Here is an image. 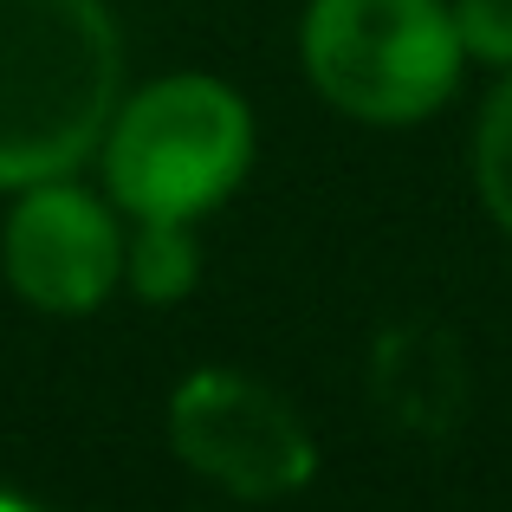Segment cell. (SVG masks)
I'll use <instances>...</instances> for the list:
<instances>
[{
	"label": "cell",
	"mask_w": 512,
	"mask_h": 512,
	"mask_svg": "<svg viewBox=\"0 0 512 512\" xmlns=\"http://www.w3.org/2000/svg\"><path fill=\"white\" fill-rule=\"evenodd\" d=\"M124 279L150 305L188 299L201 279V253H195L188 221H137V240H124Z\"/></svg>",
	"instance_id": "6"
},
{
	"label": "cell",
	"mask_w": 512,
	"mask_h": 512,
	"mask_svg": "<svg viewBox=\"0 0 512 512\" xmlns=\"http://www.w3.org/2000/svg\"><path fill=\"white\" fill-rule=\"evenodd\" d=\"M454 33H461V52L512 65V0H454Z\"/></svg>",
	"instance_id": "8"
},
{
	"label": "cell",
	"mask_w": 512,
	"mask_h": 512,
	"mask_svg": "<svg viewBox=\"0 0 512 512\" xmlns=\"http://www.w3.org/2000/svg\"><path fill=\"white\" fill-rule=\"evenodd\" d=\"M124 98V39L104 0H0V188L98 156Z\"/></svg>",
	"instance_id": "1"
},
{
	"label": "cell",
	"mask_w": 512,
	"mask_h": 512,
	"mask_svg": "<svg viewBox=\"0 0 512 512\" xmlns=\"http://www.w3.org/2000/svg\"><path fill=\"white\" fill-rule=\"evenodd\" d=\"M169 448L201 480L234 500H279L299 493L318 467V448L286 396L240 370H195L169 396Z\"/></svg>",
	"instance_id": "4"
},
{
	"label": "cell",
	"mask_w": 512,
	"mask_h": 512,
	"mask_svg": "<svg viewBox=\"0 0 512 512\" xmlns=\"http://www.w3.org/2000/svg\"><path fill=\"white\" fill-rule=\"evenodd\" d=\"M474 175H480V195H487V214L512 234V78L487 98V111H480Z\"/></svg>",
	"instance_id": "7"
},
{
	"label": "cell",
	"mask_w": 512,
	"mask_h": 512,
	"mask_svg": "<svg viewBox=\"0 0 512 512\" xmlns=\"http://www.w3.org/2000/svg\"><path fill=\"white\" fill-rule=\"evenodd\" d=\"M318 98L363 124H415L461 78V33L441 0H312L299 26Z\"/></svg>",
	"instance_id": "3"
},
{
	"label": "cell",
	"mask_w": 512,
	"mask_h": 512,
	"mask_svg": "<svg viewBox=\"0 0 512 512\" xmlns=\"http://www.w3.org/2000/svg\"><path fill=\"white\" fill-rule=\"evenodd\" d=\"M104 188L137 221H201L253 163V117L234 85L175 72L117 98L104 130Z\"/></svg>",
	"instance_id": "2"
},
{
	"label": "cell",
	"mask_w": 512,
	"mask_h": 512,
	"mask_svg": "<svg viewBox=\"0 0 512 512\" xmlns=\"http://www.w3.org/2000/svg\"><path fill=\"white\" fill-rule=\"evenodd\" d=\"M0 266H7V286L33 312L52 318L98 312L111 286L124 279L117 201H98L72 175L20 188V201L7 208V227H0Z\"/></svg>",
	"instance_id": "5"
},
{
	"label": "cell",
	"mask_w": 512,
	"mask_h": 512,
	"mask_svg": "<svg viewBox=\"0 0 512 512\" xmlns=\"http://www.w3.org/2000/svg\"><path fill=\"white\" fill-rule=\"evenodd\" d=\"M0 512H33L26 500H13V493H0Z\"/></svg>",
	"instance_id": "9"
}]
</instances>
